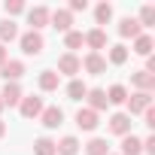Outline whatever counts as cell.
I'll use <instances>...</instances> for the list:
<instances>
[{
  "mask_svg": "<svg viewBox=\"0 0 155 155\" xmlns=\"http://www.w3.org/2000/svg\"><path fill=\"white\" fill-rule=\"evenodd\" d=\"M79 149H82V143H79V137H73V134L55 140V155H79Z\"/></svg>",
  "mask_w": 155,
  "mask_h": 155,
  "instance_id": "9a60e30c",
  "label": "cell"
},
{
  "mask_svg": "<svg viewBox=\"0 0 155 155\" xmlns=\"http://www.w3.org/2000/svg\"><path fill=\"white\" fill-rule=\"evenodd\" d=\"M152 49H155V40H152V34H149V31H143L137 40H131V52H134V55H140V58H149V55H152Z\"/></svg>",
  "mask_w": 155,
  "mask_h": 155,
  "instance_id": "4fadbf2b",
  "label": "cell"
},
{
  "mask_svg": "<svg viewBox=\"0 0 155 155\" xmlns=\"http://www.w3.org/2000/svg\"><path fill=\"white\" fill-rule=\"evenodd\" d=\"M25 15H28V25H31V31H37V34H40L43 28H49L52 9H49V6H31Z\"/></svg>",
  "mask_w": 155,
  "mask_h": 155,
  "instance_id": "277c9868",
  "label": "cell"
},
{
  "mask_svg": "<svg viewBox=\"0 0 155 155\" xmlns=\"http://www.w3.org/2000/svg\"><path fill=\"white\" fill-rule=\"evenodd\" d=\"M49 25H52L55 31L67 34V31H73V15H70L67 9H52V18H49Z\"/></svg>",
  "mask_w": 155,
  "mask_h": 155,
  "instance_id": "e0dca14e",
  "label": "cell"
},
{
  "mask_svg": "<svg viewBox=\"0 0 155 155\" xmlns=\"http://www.w3.org/2000/svg\"><path fill=\"white\" fill-rule=\"evenodd\" d=\"M143 34V28L137 25V18H131V15H125L122 21H119V37L122 40H137Z\"/></svg>",
  "mask_w": 155,
  "mask_h": 155,
  "instance_id": "d6986e66",
  "label": "cell"
},
{
  "mask_svg": "<svg viewBox=\"0 0 155 155\" xmlns=\"http://www.w3.org/2000/svg\"><path fill=\"white\" fill-rule=\"evenodd\" d=\"M18 46H21V52H25L28 58H37V55H43L46 40H43V34H37V31H25V34H18Z\"/></svg>",
  "mask_w": 155,
  "mask_h": 155,
  "instance_id": "6da1fadb",
  "label": "cell"
},
{
  "mask_svg": "<svg viewBox=\"0 0 155 155\" xmlns=\"http://www.w3.org/2000/svg\"><path fill=\"white\" fill-rule=\"evenodd\" d=\"M143 119H146L143 125H146V128L152 131V128H155V110H146V113H143Z\"/></svg>",
  "mask_w": 155,
  "mask_h": 155,
  "instance_id": "d6a6232c",
  "label": "cell"
},
{
  "mask_svg": "<svg viewBox=\"0 0 155 155\" xmlns=\"http://www.w3.org/2000/svg\"><path fill=\"white\" fill-rule=\"evenodd\" d=\"M125 113L134 119V116H143L146 110H152V94H146V91H134V94H128V101H125Z\"/></svg>",
  "mask_w": 155,
  "mask_h": 155,
  "instance_id": "3957f363",
  "label": "cell"
},
{
  "mask_svg": "<svg viewBox=\"0 0 155 155\" xmlns=\"http://www.w3.org/2000/svg\"><path fill=\"white\" fill-rule=\"evenodd\" d=\"M3 137H6V122L0 119V140H3Z\"/></svg>",
  "mask_w": 155,
  "mask_h": 155,
  "instance_id": "e575fe53",
  "label": "cell"
},
{
  "mask_svg": "<svg viewBox=\"0 0 155 155\" xmlns=\"http://www.w3.org/2000/svg\"><path fill=\"white\" fill-rule=\"evenodd\" d=\"M82 37H85L88 52H101V49H107V31H104V28H91V31H85Z\"/></svg>",
  "mask_w": 155,
  "mask_h": 155,
  "instance_id": "2e32d148",
  "label": "cell"
},
{
  "mask_svg": "<svg viewBox=\"0 0 155 155\" xmlns=\"http://www.w3.org/2000/svg\"><path fill=\"white\" fill-rule=\"evenodd\" d=\"M97 125H101V116L94 113V110H88V107H79L76 110V128L79 131H97Z\"/></svg>",
  "mask_w": 155,
  "mask_h": 155,
  "instance_id": "52a82bcc",
  "label": "cell"
},
{
  "mask_svg": "<svg viewBox=\"0 0 155 155\" xmlns=\"http://www.w3.org/2000/svg\"><path fill=\"white\" fill-rule=\"evenodd\" d=\"M40 125L49 128V131L61 128V125H64V110H61V107H43V113H40Z\"/></svg>",
  "mask_w": 155,
  "mask_h": 155,
  "instance_id": "30bf717a",
  "label": "cell"
},
{
  "mask_svg": "<svg viewBox=\"0 0 155 155\" xmlns=\"http://www.w3.org/2000/svg\"><path fill=\"white\" fill-rule=\"evenodd\" d=\"M67 101H76V104H79V101H85V94H88V85L79 79V76H76V79H70L67 82Z\"/></svg>",
  "mask_w": 155,
  "mask_h": 155,
  "instance_id": "7402d4cb",
  "label": "cell"
},
{
  "mask_svg": "<svg viewBox=\"0 0 155 155\" xmlns=\"http://www.w3.org/2000/svg\"><path fill=\"white\" fill-rule=\"evenodd\" d=\"M3 110H6V107H3V101H0V116H3Z\"/></svg>",
  "mask_w": 155,
  "mask_h": 155,
  "instance_id": "d590c367",
  "label": "cell"
},
{
  "mask_svg": "<svg viewBox=\"0 0 155 155\" xmlns=\"http://www.w3.org/2000/svg\"><path fill=\"white\" fill-rule=\"evenodd\" d=\"M104 91H107V104H110V107H122V104L128 101V94H131L128 85H122V82H116V85H110V88H104Z\"/></svg>",
  "mask_w": 155,
  "mask_h": 155,
  "instance_id": "ffe728a7",
  "label": "cell"
},
{
  "mask_svg": "<svg viewBox=\"0 0 155 155\" xmlns=\"http://www.w3.org/2000/svg\"><path fill=\"white\" fill-rule=\"evenodd\" d=\"M107 64H113V67H122L128 58H131V49L125 46V43H116V46H107Z\"/></svg>",
  "mask_w": 155,
  "mask_h": 155,
  "instance_id": "5bb4252c",
  "label": "cell"
},
{
  "mask_svg": "<svg viewBox=\"0 0 155 155\" xmlns=\"http://www.w3.org/2000/svg\"><path fill=\"white\" fill-rule=\"evenodd\" d=\"M131 125H134V122H131V116H128V113H113V116L107 119V128H110L116 137H128V134H134V131H131Z\"/></svg>",
  "mask_w": 155,
  "mask_h": 155,
  "instance_id": "8992f818",
  "label": "cell"
},
{
  "mask_svg": "<svg viewBox=\"0 0 155 155\" xmlns=\"http://www.w3.org/2000/svg\"><path fill=\"white\" fill-rule=\"evenodd\" d=\"M110 21H113V3H107V0H104V3L94 6V25L104 28V25H110Z\"/></svg>",
  "mask_w": 155,
  "mask_h": 155,
  "instance_id": "484cf974",
  "label": "cell"
},
{
  "mask_svg": "<svg viewBox=\"0 0 155 155\" xmlns=\"http://www.w3.org/2000/svg\"><path fill=\"white\" fill-rule=\"evenodd\" d=\"M25 97L21 85L18 82H3V91H0V101H3V107H18Z\"/></svg>",
  "mask_w": 155,
  "mask_h": 155,
  "instance_id": "7c38bea8",
  "label": "cell"
},
{
  "mask_svg": "<svg viewBox=\"0 0 155 155\" xmlns=\"http://www.w3.org/2000/svg\"><path fill=\"white\" fill-rule=\"evenodd\" d=\"M110 155H119V152H110Z\"/></svg>",
  "mask_w": 155,
  "mask_h": 155,
  "instance_id": "8d00e7d4",
  "label": "cell"
},
{
  "mask_svg": "<svg viewBox=\"0 0 155 155\" xmlns=\"http://www.w3.org/2000/svg\"><path fill=\"white\" fill-rule=\"evenodd\" d=\"M119 155H143V140L134 137V134L122 137V152H119Z\"/></svg>",
  "mask_w": 155,
  "mask_h": 155,
  "instance_id": "cb8c5ba5",
  "label": "cell"
},
{
  "mask_svg": "<svg viewBox=\"0 0 155 155\" xmlns=\"http://www.w3.org/2000/svg\"><path fill=\"white\" fill-rule=\"evenodd\" d=\"M3 12H6V18H12V15L28 12V6H25V0H6V3H3Z\"/></svg>",
  "mask_w": 155,
  "mask_h": 155,
  "instance_id": "f546056e",
  "label": "cell"
},
{
  "mask_svg": "<svg viewBox=\"0 0 155 155\" xmlns=\"http://www.w3.org/2000/svg\"><path fill=\"white\" fill-rule=\"evenodd\" d=\"M85 155H110V143L104 137H91L85 143Z\"/></svg>",
  "mask_w": 155,
  "mask_h": 155,
  "instance_id": "83f0119b",
  "label": "cell"
},
{
  "mask_svg": "<svg viewBox=\"0 0 155 155\" xmlns=\"http://www.w3.org/2000/svg\"><path fill=\"white\" fill-rule=\"evenodd\" d=\"M12 40H18V25L12 18H3V21H0V46H6Z\"/></svg>",
  "mask_w": 155,
  "mask_h": 155,
  "instance_id": "603a6c76",
  "label": "cell"
},
{
  "mask_svg": "<svg viewBox=\"0 0 155 155\" xmlns=\"http://www.w3.org/2000/svg\"><path fill=\"white\" fill-rule=\"evenodd\" d=\"M43 97L40 94H25L21 97V104H18V113L25 116V119H40V113H43Z\"/></svg>",
  "mask_w": 155,
  "mask_h": 155,
  "instance_id": "5b68a950",
  "label": "cell"
},
{
  "mask_svg": "<svg viewBox=\"0 0 155 155\" xmlns=\"http://www.w3.org/2000/svg\"><path fill=\"white\" fill-rule=\"evenodd\" d=\"M6 61H9V49H6V46H0V67H3Z\"/></svg>",
  "mask_w": 155,
  "mask_h": 155,
  "instance_id": "836d02e7",
  "label": "cell"
},
{
  "mask_svg": "<svg viewBox=\"0 0 155 155\" xmlns=\"http://www.w3.org/2000/svg\"><path fill=\"white\" fill-rule=\"evenodd\" d=\"M34 155H55V140L52 137H37L34 140Z\"/></svg>",
  "mask_w": 155,
  "mask_h": 155,
  "instance_id": "f1b7e54d",
  "label": "cell"
},
{
  "mask_svg": "<svg viewBox=\"0 0 155 155\" xmlns=\"http://www.w3.org/2000/svg\"><path fill=\"white\" fill-rule=\"evenodd\" d=\"M88 9V0H70V6H67V12L73 15V12H85Z\"/></svg>",
  "mask_w": 155,
  "mask_h": 155,
  "instance_id": "4dcf8cb0",
  "label": "cell"
},
{
  "mask_svg": "<svg viewBox=\"0 0 155 155\" xmlns=\"http://www.w3.org/2000/svg\"><path fill=\"white\" fill-rule=\"evenodd\" d=\"M25 73H28V67H25V61H18V58H9L3 67H0V76H3V82H18Z\"/></svg>",
  "mask_w": 155,
  "mask_h": 155,
  "instance_id": "9c48e42d",
  "label": "cell"
},
{
  "mask_svg": "<svg viewBox=\"0 0 155 155\" xmlns=\"http://www.w3.org/2000/svg\"><path fill=\"white\" fill-rule=\"evenodd\" d=\"M82 46H85L82 31H76V28H73V31H67V34H64V49H67V52H73V55H76V49H82Z\"/></svg>",
  "mask_w": 155,
  "mask_h": 155,
  "instance_id": "d4e9b609",
  "label": "cell"
},
{
  "mask_svg": "<svg viewBox=\"0 0 155 155\" xmlns=\"http://www.w3.org/2000/svg\"><path fill=\"white\" fill-rule=\"evenodd\" d=\"M137 25H140L143 31H149V28L155 25V6H152V3H143V6H140V15H137Z\"/></svg>",
  "mask_w": 155,
  "mask_h": 155,
  "instance_id": "4316f807",
  "label": "cell"
},
{
  "mask_svg": "<svg viewBox=\"0 0 155 155\" xmlns=\"http://www.w3.org/2000/svg\"><path fill=\"white\" fill-rule=\"evenodd\" d=\"M37 85H40V91H58V85H61V76L55 73V70H43L40 76H37Z\"/></svg>",
  "mask_w": 155,
  "mask_h": 155,
  "instance_id": "44dd1931",
  "label": "cell"
},
{
  "mask_svg": "<svg viewBox=\"0 0 155 155\" xmlns=\"http://www.w3.org/2000/svg\"><path fill=\"white\" fill-rule=\"evenodd\" d=\"M82 70H85L88 76L107 73V58H104V52H88V55L82 58Z\"/></svg>",
  "mask_w": 155,
  "mask_h": 155,
  "instance_id": "ba28073f",
  "label": "cell"
},
{
  "mask_svg": "<svg viewBox=\"0 0 155 155\" xmlns=\"http://www.w3.org/2000/svg\"><path fill=\"white\" fill-rule=\"evenodd\" d=\"M58 76H70V79H76V76L82 73V58L79 55H73V52H64L58 58V67H55Z\"/></svg>",
  "mask_w": 155,
  "mask_h": 155,
  "instance_id": "7a4b0ae2",
  "label": "cell"
},
{
  "mask_svg": "<svg viewBox=\"0 0 155 155\" xmlns=\"http://www.w3.org/2000/svg\"><path fill=\"white\" fill-rule=\"evenodd\" d=\"M85 104H88V110H94L97 116H101V113L110 107V104H107V91H104V88H88V94H85Z\"/></svg>",
  "mask_w": 155,
  "mask_h": 155,
  "instance_id": "ac0fdd59",
  "label": "cell"
},
{
  "mask_svg": "<svg viewBox=\"0 0 155 155\" xmlns=\"http://www.w3.org/2000/svg\"><path fill=\"white\" fill-rule=\"evenodd\" d=\"M143 155H155V137H152V134L143 140Z\"/></svg>",
  "mask_w": 155,
  "mask_h": 155,
  "instance_id": "1f68e13d",
  "label": "cell"
},
{
  "mask_svg": "<svg viewBox=\"0 0 155 155\" xmlns=\"http://www.w3.org/2000/svg\"><path fill=\"white\" fill-rule=\"evenodd\" d=\"M131 88H134V91L152 94V91H155V76L146 73V70H134V73H131Z\"/></svg>",
  "mask_w": 155,
  "mask_h": 155,
  "instance_id": "8fae6325",
  "label": "cell"
}]
</instances>
